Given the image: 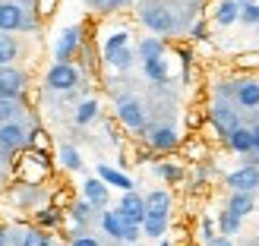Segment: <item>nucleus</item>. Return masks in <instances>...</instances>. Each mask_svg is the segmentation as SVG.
I'll return each instance as SVG.
<instances>
[{
  "instance_id": "1",
  "label": "nucleus",
  "mask_w": 259,
  "mask_h": 246,
  "mask_svg": "<svg viewBox=\"0 0 259 246\" xmlns=\"http://www.w3.org/2000/svg\"><path fill=\"white\" fill-rule=\"evenodd\" d=\"M167 221H171V192L152 189L146 196V224H142V234L152 240H161L167 234Z\"/></svg>"
},
{
  "instance_id": "2",
  "label": "nucleus",
  "mask_w": 259,
  "mask_h": 246,
  "mask_svg": "<svg viewBox=\"0 0 259 246\" xmlns=\"http://www.w3.org/2000/svg\"><path fill=\"white\" fill-rule=\"evenodd\" d=\"M139 19H142V25H146L149 32H155V35H174V29H177V19H174V13H171V7L167 4H161V0H149V4H142L139 7Z\"/></svg>"
},
{
  "instance_id": "3",
  "label": "nucleus",
  "mask_w": 259,
  "mask_h": 246,
  "mask_svg": "<svg viewBox=\"0 0 259 246\" xmlns=\"http://www.w3.org/2000/svg\"><path fill=\"white\" fill-rule=\"evenodd\" d=\"M114 114H117V120L130 129V133H142V129H146V108H142V101L133 98V95L117 98Z\"/></svg>"
},
{
  "instance_id": "4",
  "label": "nucleus",
  "mask_w": 259,
  "mask_h": 246,
  "mask_svg": "<svg viewBox=\"0 0 259 246\" xmlns=\"http://www.w3.org/2000/svg\"><path fill=\"white\" fill-rule=\"evenodd\" d=\"M79 85V70L73 63H54L45 76V88L48 92H73Z\"/></svg>"
},
{
  "instance_id": "5",
  "label": "nucleus",
  "mask_w": 259,
  "mask_h": 246,
  "mask_svg": "<svg viewBox=\"0 0 259 246\" xmlns=\"http://www.w3.org/2000/svg\"><path fill=\"white\" fill-rule=\"evenodd\" d=\"M117 212L120 218L130 224V227H142L146 224V196H139V192H123L120 202H117Z\"/></svg>"
},
{
  "instance_id": "6",
  "label": "nucleus",
  "mask_w": 259,
  "mask_h": 246,
  "mask_svg": "<svg viewBox=\"0 0 259 246\" xmlns=\"http://www.w3.org/2000/svg\"><path fill=\"white\" fill-rule=\"evenodd\" d=\"M209 120H212V129H215V133L222 136V139H228V136L240 126L237 111L231 108V105H225V101H218V105L209 108Z\"/></svg>"
},
{
  "instance_id": "7",
  "label": "nucleus",
  "mask_w": 259,
  "mask_h": 246,
  "mask_svg": "<svg viewBox=\"0 0 259 246\" xmlns=\"http://www.w3.org/2000/svg\"><path fill=\"white\" fill-rule=\"evenodd\" d=\"M32 29V22L25 19V7H19L16 0H0V32H19Z\"/></svg>"
},
{
  "instance_id": "8",
  "label": "nucleus",
  "mask_w": 259,
  "mask_h": 246,
  "mask_svg": "<svg viewBox=\"0 0 259 246\" xmlns=\"http://www.w3.org/2000/svg\"><path fill=\"white\" fill-rule=\"evenodd\" d=\"M82 44V25H70V29H63L60 38H57V44H54V60L57 63H70L73 54L79 51Z\"/></svg>"
},
{
  "instance_id": "9",
  "label": "nucleus",
  "mask_w": 259,
  "mask_h": 246,
  "mask_svg": "<svg viewBox=\"0 0 259 246\" xmlns=\"http://www.w3.org/2000/svg\"><path fill=\"white\" fill-rule=\"evenodd\" d=\"M228 186H231V192H250L253 196L259 189V164H243L240 171H231Z\"/></svg>"
},
{
  "instance_id": "10",
  "label": "nucleus",
  "mask_w": 259,
  "mask_h": 246,
  "mask_svg": "<svg viewBox=\"0 0 259 246\" xmlns=\"http://www.w3.org/2000/svg\"><path fill=\"white\" fill-rule=\"evenodd\" d=\"M25 85H29V76L16 67H4L0 70V98H22Z\"/></svg>"
},
{
  "instance_id": "11",
  "label": "nucleus",
  "mask_w": 259,
  "mask_h": 246,
  "mask_svg": "<svg viewBox=\"0 0 259 246\" xmlns=\"http://www.w3.org/2000/svg\"><path fill=\"white\" fill-rule=\"evenodd\" d=\"M234 101L247 111H256L259 108V79H253V76L237 79L234 82Z\"/></svg>"
},
{
  "instance_id": "12",
  "label": "nucleus",
  "mask_w": 259,
  "mask_h": 246,
  "mask_svg": "<svg viewBox=\"0 0 259 246\" xmlns=\"http://www.w3.org/2000/svg\"><path fill=\"white\" fill-rule=\"evenodd\" d=\"M82 199L92 202L95 209H105V205L111 202V186H108L101 177H85V183H82Z\"/></svg>"
},
{
  "instance_id": "13",
  "label": "nucleus",
  "mask_w": 259,
  "mask_h": 246,
  "mask_svg": "<svg viewBox=\"0 0 259 246\" xmlns=\"http://www.w3.org/2000/svg\"><path fill=\"white\" fill-rule=\"evenodd\" d=\"M146 139H149L152 152H177L180 149V136H177V129H171V126H155Z\"/></svg>"
},
{
  "instance_id": "14",
  "label": "nucleus",
  "mask_w": 259,
  "mask_h": 246,
  "mask_svg": "<svg viewBox=\"0 0 259 246\" xmlns=\"http://www.w3.org/2000/svg\"><path fill=\"white\" fill-rule=\"evenodd\" d=\"M22 145H29V133L22 129V123H4L0 126V149H7V152H16Z\"/></svg>"
},
{
  "instance_id": "15",
  "label": "nucleus",
  "mask_w": 259,
  "mask_h": 246,
  "mask_svg": "<svg viewBox=\"0 0 259 246\" xmlns=\"http://www.w3.org/2000/svg\"><path fill=\"white\" fill-rule=\"evenodd\" d=\"M225 142H228V149L237 152V155H256V139H253V129L250 126H237Z\"/></svg>"
},
{
  "instance_id": "16",
  "label": "nucleus",
  "mask_w": 259,
  "mask_h": 246,
  "mask_svg": "<svg viewBox=\"0 0 259 246\" xmlns=\"http://www.w3.org/2000/svg\"><path fill=\"white\" fill-rule=\"evenodd\" d=\"M240 19V7L237 0H218V7L212 10V22L222 25V29H228V25H234Z\"/></svg>"
},
{
  "instance_id": "17",
  "label": "nucleus",
  "mask_w": 259,
  "mask_h": 246,
  "mask_svg": "<svg viewBox=\"0 0 259 246\" xmlns=\"http://www.w3.org/2000/svg\"><path fill=\"white\" fill-rule=\"evenodd\" d=\"M164 51H167V41H164V38L149 35V38H142V41H139L136 57H139L142 63H146V60H158V57H164Z\"/></svg>"
},
{
  "instance_id": "18",
  "label": "nucleus",
  "mask_w": 259,
  "mask_h": 246,
  "mask_svg": "<svg viewBox=\"0 0 259 246\" xmlns=\"http://www.w3.org/2000/svg\"><path fill=\"white\" fill-rule=\"evenodd\" d=\"M98 177L105 180L108 186H117L120 192H133V180L123 171H117V167H111V164H98Z\"/></svg>"
},
{
  "instance_id": "19",
  "label": "nucleus",
  "mask_w": 259,
  "mask_h": 246,
  "mask_svg": "<svg viewBox=\"0 0 259 246\" xmlns=\"http://www.w3.org/2000/svg\"><path fill=\"white\" fill-rule=\"evenodd\" d=\"M101 230H105L111 240H123V234H126V221L120 218L117 209H114V212H101Z\"/></svg>"
},
{
  "instance_id": "20",
  "label": "nucleus",
  "mask_w": 259,
  "mask_h": 246,
  "mask_svg": "<svg viewBox=\"0 0 259 246\" xmlns=\"http://www.w3.org/2000/svg\"><path fill=\"white\" fill-rule=\"evenodd\" d=\"M19 57V41H16V35H10V32H0V70L4 67H13V60Z\"/></svg>"
},
{
  "instance_id": "21",
  "label": "nucleus",
  "mask_w": 259,
  "mask_h": 246,
  "mask_svg": "<svg viewBox=\"0 0 259 246\" xmlns=\"http://www.w3.org/2000/svg\"><path fill=\"white\" fill-rule=\"evenodd\" d=\"M73 120H76V126L95 123V120H98V101H95V98H82L79 108H76V114H73Z\"/></svg>"
},
{
  "instance_id": "22",
  "label": "nucleus",
  "mask_w": 259,
  "mask_h": 246,
  "mask_svg": "<svg viewBox=\"0 0 259 246\" xmlns=\"http://www.w3.org/2000/svg\"><path fill=\"white\" fill-rule=\"evenodd\" d=\"M22 117V98H0V126Z\"/></svg>"
},
{
  "instance_id": "23",
  "label": "nucleus",
  "mask_w": 259,
  "mask_h": 246,
  "mask_svg": "<svg viewBox=\"0 0 259 246\" xmlns=\"http://www.w3.org/2000/svg\"><path fill=\"white\" fill-rule=\"evenodd\" d=\"M228 212H234L237 218H247V215L253 212V196H250V192H231Z\"/></svg>"
},
{
  "instance_id": "24",
  "label": "nucleus",
  "mask_w": 259,
  "mask_h": 246,
  "mask_svg": "<svg viewBox=\"0 0 259 246\" xmlns=\"http://www.w3.org/2000/svg\"><path fill=\"white\" fill-rule=\"evenodd\" d=\"M133 60H136V54L130 47H120V51H114V54H108L105 57V63L111 70H120V73H126L130 67H133Z\"/></svg>"
},
{
  "instance_id": "25",
  "label": "nucleus",
  "mask_w": 259,
  "mask_h": 246,
  "mask_svg": "<svg viewBox=\"0 0 259 246\" xmlns=\"http://www.w3.org/2000/svg\"><path fill=\"white\" fill-rule=\"evenodd\" d=\"M142 73H146V79H152V82H167V60L164 57L146 60L142 63Z\"/></svg>"
},
{
  "instance_id": "26",
  "label": "nucleus",
  "mask_w": 259,
  "mask_h": 246,
  "mask_svg": "<svg viewBox=\"0 0 259 246\" xmlns=\"http://www.w3.org/2000/svg\"><path fill=\"white\" fill-rule=\"evenodd\" d=\"M60 221H63V212H60V209H54V205H48V209H38V212H35V224L41 227V230L57 227Z\"/></svg>"
},
{
  "instance_id": "27",
  "label": "nucleus",
  "mask_w": 259,
  "mask_h": 246,
  "mask_svg": "<svg viewBox=\"0 0 259 246\" xmlns=\"http://www.w3.org/2000/svg\"><path fill=\"white\" fill-rule=\"evenodd\" d=\"M60 167H67V171H82V158H79V152L73 145H60Z\"/></svg>"
},
{
  "instance_id": "28",
  "label": "nucleus",
  "mask_w": 259,
  "mask_h": 246,
  "mask_svg": "<svg viewBox=\"0 0 259 246\" xmlns=\"http://www.w3.org/2000/svg\"><path fill=\"white\" fill-rule=\"evenodd\" d=\"M155 174H158L161 180H167V183H180V180H184V171H180L177 164H171V161L155 164Z\"/></svg>"
},
{
  "instance_id": "29",
  "label": "nucleus",
  "mask_w": 259,
  "mask_h": 246,
  "mask_svg": "<svg viewBox=\"0 0 259 246\" xmlns=\"http://www.w3.org/2000/svg\"><path fill=\"white\" fill-rule=\"evenodd\" d=\"M240 221H243V218H237L234 212H228V209L218 215V227H222V234H225V237L237 234V230H240Z\"/></svg>"
},
{
  "instance_id": "30",
  "label": "nucleus",
  "mask_w": 259,
  "mask_h": 246,
  "mask_svg": "<svg viewBox=\"0 0 259 246\" xmlns=\"http://www.w3.org/2000/svg\"><path fill=\"white\" fill-rule=\"evenodd\" d=\"M19 246H51V237H48V230L41 227H32V230H25Z\"/></svg>"
},
{
  "instance_id": "31",
  "label": "nucleus",
  "mask_w": 259,
  "mask_h": 246,
  "mask_svg": "<svg viewBox=\"0 0 259 246\" xmlns=\"http://www.w3.org/2000/svg\"><path fill=\"white\" fill-rule=\"evenodd\" d=\"M120 47H130V32L126 29H120V32H114V35L105 38V57L114 54V51H120Z\"/></svg>"
},
{
  "instance_id": "32",
  "label": "nucleus",
  "mask_w": 259,
  "mask_h": 246,
  "mask_svg": "<svg viewBox=\"0 0 259 246\" xmlns=\"http://www.w3.org/2000/svg\"><path fill=\"white\" fill-rule=\"evenodd\" d=\"M92 209H95V205L92 202H85V199H79V202H73V218H76V221H79V224H89V218H92Z\"/></svg>"
},
{
  "instance_id": "33",
  "label": "nucleus",
  "mask_w": 259,
  "mask_h": 246,
  "mask_svg": "<svg viewBox=\"0 0 259 246\" xmlns=\"http://www.w3.org/2000/svg\"><path fill=\"white\" fill-rule=\"evenodd\" d=\"M89 4H92V10H98V13H117L123 7V0H89Z\"/></svg>"
},
{
  "instance_id": "34",
  "label": "nucleus",
  "mask_w": 259,
  "mask_h": 246,
  "mask_svg": "<svg viewBox=\"0 0 259 246\" xmlns=\"http://www.w3.org/2000/svg\"><path fill=\"white\" fill-rule=\"evenodd\" d=\"M240 19H243V25H259V4L240 10Z\"/></svg>"
},
{
  "instance_id": "35",
  "label": "nucleus",
  "mask_w": 259,
  "mask_h": 246,
  "mask_svg": "<svg viewBox=\"0 0 259 246\" xmlns=\"http://www.w3.org/2000/svg\"><path fill=\"white\" fill-rule=\"evenodd\" d=\"M70 246H101V243H98V240H95L92 234H76Z\"/></svg>"
},
{
  "instance_id": "36",
  "label": "nucleus",
  "mask_w": 259,
  "mask_h": 246,
  "mask_svg": "<svg viewBox=\"0 0 259 246\" xmlns=\"http://www.w3.org/2000/svg\"><path fill=\"white\" fill-rule=\"evenodd\" d=\"M202 240H205V246H209V243L215 240V230H212V221H209V218L202 221Z\"/></svg>"
},
{
  "instance_id": "37",
  "label": "nucleus",
  "mask_w": 259,
  "mask_h": 246,
  "mask_svg": "<svg viewBox=\"0 0 259 246\" xmlns=\"http://www.w3.org/2000/svg\"><path fill=\"white\" fill-rule=\"evenodd\" d=\"M190 38H193V41H202V38H205V22H196V25H193V29H190Z\"/></svg>"
},
{
  "instance_id": "38",
  "label": "nucleus",
  "mask_w": 259,
  "mask_h": 246,
  "mask_svg": "<svg viewBox=\"0 0 259 246\" xmlns=\"http://www.w3.org/2000/svg\"><path fill=\"white\" fill-rule=\"evenodd\" d=\"M54 4L57 0H38V13H41V16H51V13H54Z\"/></svg>"
},
{
  "instance_id": "39",
  "label": "nucleus",
  "mask_w": 259,
  "mask_h": 246,
  "mask_svg": "<svg viewBox=\"0 0 259 246\" xmlns=\"http://www.w3.org/2000/svg\"><path fill=\"white\" fill-rule=\"evenodd\" d=\"M139 234H142V227H130V224H126L123 240H126V243H136V240H139Z\"/></svg>"
},
{
  "instance_id": "40",
  "label": "nucleus",
  "mask_w": 259,
  "mask_h": 246,
  "mask_svg": "<svg viewBox=\"0 0 259 246\" xmlns=\"http://www.w3.org/2000/svg\"><path fill=\"white\" fill-rule=\"evenodd\" d=\"M237 63H240V67H256V63H259V54H247V57H237Z\"/></svg>"
},
{
  "instance_id": "41",
  "label": "nucleus",
  "mask_w": 259,
  "mask_h": 246,
  "mask_svg": "<svg viewBox=\"0 0 259 246\" xmlns=\"http://www.w3.org/2000/svg\"><path fill=\"white\" fill-rule=\"evenodd\" d=\"M209 246H234V243H231V240H228V237H215V240H212V243H209Z\"/></svg>"
},
{
  "instance_id": "42",
  "label": "nucleus",
  "mask_w": 259,
  "mask_h": 246,
  "mask_svg": "<svg viewBox=\"0 0 259 246\" xmlns=\"http://www.w3.org/2000/svg\"><path fill=\"white\" fill-rule=\"evenodd\" d=\"M7 243H10V237H7V227L0 224V246H7Z\"/></svg>"
},
{
  "instance_id": "43",
  "label": "nucleus",
  "mask_w": 259,
  "mask_h": 246,
  "mask_svg": "<svg viewBox=\"0 0 259 246\" xmlns=\"http://www.w3.org/2000/svg\"><path fill=\"white\" fill-rule=\"evenodd\" d=\"M253 4H259V0H237V7H240V10H247V7H253Z\"/></svg>"
},
{
  "instance_id": "44",
  "label": "nucleus",
  "mask_w": 259,
  "mask_h": 246,
  "mask_svg": "<svg viewBox=\"0 0 259 246\" xmlns=\"http://www.w3.org/2000/svg\"><path fill=\"white\" fill-rule=\"evenodd\" d=\"M250 129H253V139H256V149H259V123H253Z\"/></svg>"
},
{
  "instance_id": "45",
  "label": "nucleus",
  "mask_w": 259,
  "mask_h": 246,
  "mask_svg": "<svg viewBox=\"0 0 259 246\" xmlns=\"http://www.w3.org/2000/svg\"><path fill=\"white\" fill-rule=\"evenodd\" d=\"M250 164H259V149H256V158H253V161H250Z\"/></svg>"
}]
</instances>
